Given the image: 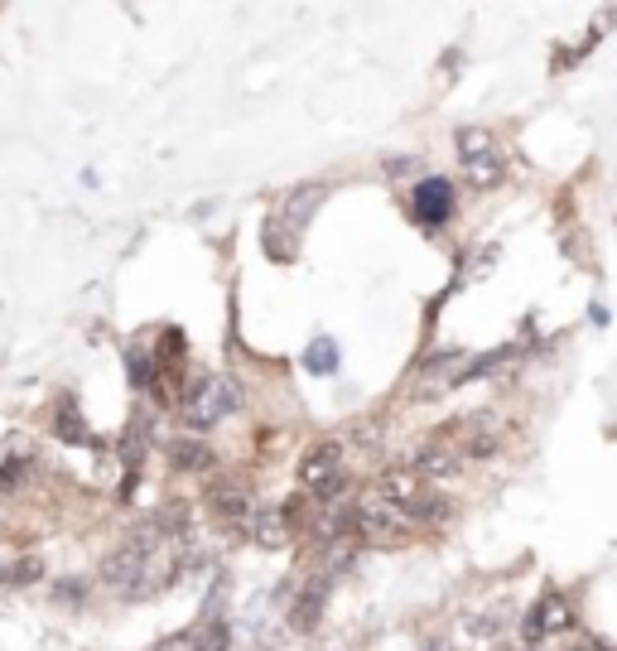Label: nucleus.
Masks as SVG:
<instances>
[{
  "label": "nucleus",
  "mask_w": 617,
  "mask_h": 651,
  "mask_svg": "<svg viewBox=\"0 0 617 651\" xmlns=\"http://www.w3.org/2000/svg\"><path fill=\"white\" fill-rule=\"evenodd\" d=\"M425 651H444V647H425Z\"/></svg>",
  "instance_id": "obj_21"
},
{
  "label": "nucleus",
  "mask_w": 617,
  "mask_h": 651,
  "mask_svg": "<svg viewBox=\"0 0 617 651\" xmlns=\"http://www.w3.org/2000/svg\"><path fill=\"white\" fill-rule=\"evenodd\" d=\"M449 213H454V184L449 179H420L415 184V217L425 227H439Z\"/></svg>",
  "instance_id": "obj_6"
},
{
  "label": "nucleus",
  "mask_w": 617,
  "mask_h": 651,
  "mask_svg": "<svg viewBox=\"0 0 617 651\" xmlns=\"http://www.w3.org/2000/svg\"><path fill=\"white\" fill-rule=\"evenodd\" d=\"M458 160H463V174H468L473 189H492L502 179V155L492 150V136L478 126L458 131Z\"/></svg>",
  "instance_id": "obj_4"
},
{
  "label": "nucleus",
  "mask_w": 617,
  "mask_h": 651,
  "mask_svg": "<svg viewBox=\"0 0 617 651\" xmlns=\"http://www.w3.org/2000/svg\"><path fill=\"white\" fill-rule=\"evenodd\" d=\"M10 483H15V473H10V468H0V492L10 488Z\"/></svg>",
  "instance_id": "obj_19"
},
{
  "label": "nucleus",
  "mask_w": 617,
  "mask_h": 651,
  "mask_svg": "<svg viewBox=\"0 0 617 651\" xmlns=\"http://www.w3.org/2000/svg\"><path fill=\"white\" fill-rule=\"evenodd\" d=\"M352 521H357V531H362L367 541H376V545L405 541V531H410V516H405L381 488L357 497V512H352Z\"/></svg>",
  "instance_id": "obj_3"
},
{
  "label": "nucleus",
  "mask_w": 617,
  "mask_h": 651,
  "mask_svg": "<svg viewBox=\"0 0 617 651\" xmlns=\"http://www.w3.org/2000/svg\"><path fill=\"white\" fill-rule=\"evenodd\" d=\"M237 406H242V386H237L232 377L188 381L184 425H188V430H208V425H217V420H227Z\"/></svg>",
  "instance_id": "obj_1"
},
{
  "label": "nucleus",
  "mask_w": 617,
  "mask_h": 651,
  "mask_svg": "<svg viewBox=\"0 0 617 651\" xmlns=\"http://www.w3.org/2000/svg\"><path fill=\"white\" fill-rule=\"evenodd\" d=\"M328 584H333V574H319L304 594L295 598V613H290V623L299 627V632H309V627H319L323 618V598H328Z\"/></svg>",
  "instance_id": "obj_9"
},
{
  "label": "nucleus",
  "mask_w": 617,
  "mask_h": 651,
  "mask_svg": "<svg viewBox=\"0 0 617 651\" xmlns=\"http://www.w3.org/2000/svg\"><path fill=\"white\" fill-rule=\"evenodd\" d=\"M343 478V444H333V439H323L314 444L304 459H299V483L304 488H328V483H338Z\"/></svg>",
  "instance_id": "obj_5"
},
{
  "label": "nucleus",
  "mask_w": 617,
  "mask_h": 651,
  "mask_svg": "<svg viewBox=\"0 0 617 651\" xmlns=\"http://www.w3.org/2000/svg\"><path fill=\"white\" fill-rule=\"evenodd\" d=\"M169 459H174V468H208L213 454H208V444H198V439H179V444L169 449Z\"/></svg>",
  "instance_id": "obj_11"
},
{
  "label": "nucleus",
  "mask_w": 617,
  "mask_h": 651,
  "mask_svg": "<svg viewBox=\"0 0 617 651\" xmlns=\"http://www.w3.org/2000/svg\"><path fill=\"white\" fill-rule=\"evenodd\" d=\"M164 651H198L193 637H174V642H164Z\"/></svg>",
  "instance_id": "obj_18"
},
{
  "label": "nucleus",
  "mask_w": 617,
  "mask_h": 651,
  "mask_svg": "<svg viewBox=\"0 0 617 651\" xmlns=\"http://www.w3.org/2000/svg\"><path fill=\"white\" fill-rule=\"evenodd\" d=\"M285 536H290L285 512H261V516H256V545H280Z\"/></svg>",
  "instance_id": "obj_12"
},
{
  "label": "nucleus",
  "mask_w": 617,
  "mask_h": 651,
  "mask_svg": "<svg viewBox=\"0 0 617 651\" xmlns=\"http://www.w3.org/2000/svg\"><path fill=\"white\" fill-rule=\"evenodd\" d=\"M58 434H63V439H87V430H82V420L73 415V410L58 415Z\"/></svg>",
  "instance_id": "obj_16"
},
{
  "label": "nucleus",
  "mask_w": 617,
  "mask_h": 651,
  "mask_svg": "<svg viewBox=\"0 0 617 651\" xmlns=\"http://www.w3.org/2000/svg\"><path fill=\"white\" fill-rule=\"evenodd\" d=\"M304 367H309V372H333V367H338V348H333L328 338L309 343V353H304Z\"/></svg>",
  "instance_id": "obj_14"
},
{
  "label": "nucleus",
  "mask_w": 617,
  "mask_h": 651,
  "mask_svg": "<svg viewBox=\"0 0 617 651\" xmlns=\"http://www.w3.org/2000/svg\"><path fill=\"white\" fill-rule=\"evenodd\" d=\"M468 632H478V637H492V632H497V618H468Z\"/></svg>",
  "instance_id": "obj_17"
},
{
  "label": "nucleus",
  "mask_w": 617,
  "mask_h": 651,
  "mask_svg": "<svg viewBox=\"0 0 617 651\" xmlns=\"http://www.w3.org/2000/svg\"><path fill=\"white\" fill-rule=\"evenodd\" d=\"M410 468H415L420 478H454V473H458V454L449 449V444H425V449H415Z\"/></svg>",
  "instance_id": "obj_10"
},
{
  "label": "nucleus",
  "mask_w": 617,
  "mask_h": 651,
  "mask_svg": "<svg viewBox=\"0 0 617 651\" xmlns=\"http://www.w3.org/2000/svg\"><path fill=\"white\" fill-rule=\"evenodd\" d=\"M574 651H603V647H574Z\"/></svg>",
  "instance_id": "obj_20"
},
{
  "label": "nucleus",
  "mask_w": 617,
  "mask_h": 651,
  "mask_svg": "<svg viewBox=\"0 0 617 651\" xmlns=\"http://www.w3.org/2000/svg\"><path fill=\"white\" fill-rule=\"evenodd\" d=\"M319 198H323V184H304V189L290 198V208H285V213H290V222H304V217L319 208Z\"/></svg>",
  "instance_id": "obj_13"
},
{
  "label": "nucleus",
  "mask_w": 617,
  "mask_h": 651,
  "mask_svg": "<svg viewBox=\"0 0 617 651\" xmlns=\"http://www.w3.org/2000/svg\"><path fill=\"white\" fill-rule=\"evenodd\" d=\"M198 651H227V623H213V627H208V637L198 642Z\"/></svg>",
  "instance_id": "obj_15"
},
{
  "label": "nucleus",
  "mask_w": 617,
  "mask_h": 651,
  "mask_svg": "<svg viewBox=\"0 0 617 651\" xmlns=\"http://www.w3.org/2000/svg\"><path fill=\"white\" fill-rule=\"evenodd\" d=\"M574 623V618H569V603H564V598H540L536 608H531V613H526V637H531V642H536V637H545V632H564V627Z\"/></svg>",
  "instance_id": "obj_7"
},
{
  "label": "nucleus",
  "mask_w": 617,
  "mask_h": 651,
  "mask_svg": "<svg viewBox=\"0 0 617 651\" xmlns=\"http://www.w3.org/2000/svg\"><path fill=\"white\" fill-rule=\"evenodd\" d=\"M208 502H213V512L222 516V521H246L251 516V492L242 488V483H232V478H222V483H213V492H208Z\"/></svg>",
  "instance_id": "obj_8"
},
{
  "label": "nucleus",
  "mask_w": 617,
  "mask_h": 651,
  "mask_svg": "<svg viewBox=\"0 0 617 651\" xmlns=\"http://www.w3.org/2000/svg\"><path fill=\"white\" fill-rule=\"evenodd\" d=\"M381 492H386L410 521H444V516H449V502L434 497L415 468H391V473L381 478Z\"/></svg>",
  "instance_id": "obj_2"
}]
</instances>
